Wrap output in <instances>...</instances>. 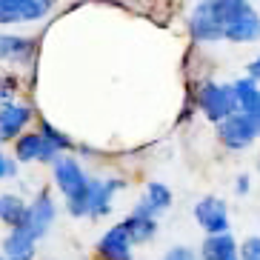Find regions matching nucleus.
I'll return each mask as SVG.
<instances>
[{"instance_id": "nucleus-7", "label": "nucleus", "mask_w": 260, "mask_h": 260, "mask_svg": "<svg viewBox=\"0 0 260 260\" xmlns=\"http://www.w3.org/2000/svg\"><path fill=\"white\" fill-rule=\"evenodd\" d=\"M235 98H237V109L240 115L249 117V123L254 126V132L260 135V89L252 77H243L235 83Z\"/></svg>"}, {"instance_id": "nucleus-12", "label": "nucleus", "mask_w": 260, "mask_h": 260, "mask_svg": "<svg viewBox=\"0 0 260 260\" xmlns=\"http://www.w3.org/2000/svg\"><path fill=\"white\" fill-rule=\"evenodd\" d=\"M26 123H29V109L9 103L0 112V138L9 140V138H15V135H20V129H23Z\"/></svg>"}, {"instance_id": "nucleus-21", "label": "nucleus", "mask_w": 260, "mask_h": 260, "mask_svg": "<svg viewBox=\"0 0 260 260\" xmlns=\"http://www.w3.org/2000/svg\"><path fill=\"white\" fill-rule=\"evenodd\" d=\"M12 172H15V166H12V163H9V157H6V154H0V177L12 175Z\"/></svg>"}, {"instance_id": "nucleus-9", "label": "nucleus", "mask_w": 260, "mask_h": 260, "mask_svg": "<svg viewBox=\"0 0 260 260\" xmlns=\"http://www.w3.org/2000/svg\"><path fill=\"white\" fill-rule=\"evenodd\" d=\"M15 152L20 160H52L54 154L60 152L54 143H49L43 135H23V138L15 143Z\"/></svg>"}, {"instance_id": "nucleus-1", "label": "nucleus", "mask_w": 260, "mask_h": 260, "mask_svg": "<svg viewBox=\"0 0 260 260\" xmlns=\"http://www.w3.org/2000/svg\"><path fill=\"white\" fill-rule=\"evenodd\" d=\"M200 109L214 123L229 120L232 115H237L235 86H214V83L203 86V92H200Z\"/></svg>"}, {"instance_id": "nucleus-5", "label": "nucleus", "mask_w": 260, "mask_h": 260, "mask_svg": "<svg viewBox=\"0 0 260 260\" xmlns=\"http://www.w3.org/2000/svg\"><path fill=\"white\" fill-rule=\"evenodd\" d=\"M194 217H198V223L212 237L226 235V229H229V209H226V203L217 200V198H203L200 200L198 206H194Z\"/></svg>"}, {"instance_id": "nucleus-18", "label": "nucleus", "mask_w": 260, "mask_h": 260, "mask_svg": "<svg viewBox=\"0 0 260 260\" xmlns=\"http://www.w3.org/2000/svg\"><path fill=\"white\" fill-rule=\"evenodd\" d=\"M240 257L243 260H260V237H249L240 249Z\"/></svg>"}, {"instance_id": "nucleus-3", "label": "nucleus", "mask_w": 260, "mask_h": 260, "mask_svg": "<svg viewBox=\"0 0 260 260\" xmlns=\"http://www.w3.org/2000/svg\"><path fill=\"white\" fill-rule=\"evenodd\" d=\"M52 220H54V203L46 191H43V194H38V200L26 209V217H23V223L17 226V232H23L29 240H38V237H43L49 232Z\"/></svg>"}, {"instance_id": "nucleus-6", "label": "nucleus", "mask_w": 260, "mask_h": 260, "mask_svg": "<svg viewBox=\"0 0 260 260\" xmlns=\"http://www.w3.org/2000/svg\"><path fill=\"white\" fill-rule=\"evenodd\" d=\"M49 3L43 0H0V23H29L40 20L49 12Z\"/></svg>"}, {"instance_id": "nucleus-16", "label": "nucleus", "mask_w": 260, "mask_h": 260, "mask_svg": "<svg viewBox=\"0 0 260 260\" xmlns=\"http://www.w3.org/2000/svg\"><path fill=\"white\" fill-rule=\"evenodd\" d=\"M26 203L20 198H15V194H3L0 198V220L3 223H9L12 229H17L20 223H23V217H26Z\"/></svg>"}, {"instance_id": "nucleus-10", "label": "nucleus", "mask_w": 260, "mask_h": 260, "mask_svg": "<svg viewBox=\"0 0 260 260\" xmlns=\"http://www.w3.org/2000/svg\"><path fill=\"white\" fill-rule=\"evenodd\" d=\"M98 254L103 260H132V243L126 237V232H123V226H115V229H109L100 237Z\"/></svg>"}, {"instance_id": "nucleus-4", "label": "nucleus", "mask_w": 260, "mask_h": 260, "mask_svg": "<svg viewBox=\"0 0 260 260\" xmlns=\"http://www.w3.org/2000/svg\"><path fill=\"white\" fill-rule=\"evenodd\" d=\"M117 189H120V180H92L89 189H86V198L77 206H69V212L72 214H103Z\"/></svg>"}, {"instance_id": "nucleus-8", "label": "nucleus", "mask_w": 260, "mask_h": 260, "mask_svg": "<svg viewBox=\"0 0 260 260\" xmlns=\"http://www.w3.org/2000/svg\"><path fill=\"white\" fill-rule=\"evenodd\" d=\"M217 135H220V140L229 146V149H243V146H249L257 138L254 126L249 123V117H243V115H232L229 120H223Z\"/></svg>"}, {"instance_id": "nucleus-11", "label": "nucleus", "mask_w": 260, "mask_h": 260, "mask_svg": "<svg viewBox=\"0 0 260 260\" xmlns=\"http://www.w3.org/2000/svg\"><path fill=\"white\" fill-rule=\"evenodd\" d=\"M169 203H172V191H169L163 183H149V186H146L143 200H140V206L135 209V214H143V217H154V214L166 212Z\"/></svg>"}, {"instance_id": "nucleus-22", "label": "nucleus", "mask_w": 260, "mask_h": 260, "mask_svg": "<svg viewBox=\"0 0 260 260\" xmlns=\"http://www.w3.org/2000/svg\"><path fill=\"white\" fill-rule=\"evenodd\" d=\"M249 77H252L254 83H257V80H260V57H257V60H254V63H249Z\"/></svg>"}, {"instance_id": "nucleus-20", "label": "nucleus", "mask_w": 260, "mask_h": 260, "mask_svg": "<svg viewBox=\"0 0 260 260\" xmlns=\"http://www.w3.org/2000/svg\"><path fill=\"white\" fill-rule=\"evenodd\" d=\"M163 260H198V257H194V252L186 249V246H175V249H169V254Z\"/></svg>"}, {"instance_id": "nucleus-14", "label": "nucleus", "mask_w": 260, "mask_h": 260, "mask_svg": "<svg viewBox=\"0 0 260 260\" xmlns=\"http://www.w3.org/2000/svg\"><path fill=\"white\" fill-rule=\"evenodd\" d=\"M123 232H126V237H129V243H143V240H149V237L154 235V217H143V214H135L132 212L126 220L120 223Z\"/></svg>"}, {"instance_id": "nucleus-13", "label": "nucleus", "mask_w": 260, "mask_h": 260, "mask_svg": "<svg viewBox=\"0 0 260 260\" xmlns=\"http://www.w3.org/2000/svg\"><path fill=\"white\" fill-rule=\"evenodd\" d=\"M203 260H240L237 254V246L229 235H217V237H209L203 243Z\"/></svg>"}, {"instance_id": "nucleus-24", "label": "nucleus", "mask_w": 260, "mask_h": 260, "mask_svg": "<svg viewBox=\"0 0 260 260\" xmlns=\"http://www.w3.org/2000/svg\"><path fill=\"white\" fill-rule=\"evenodd\" d=\"M0 260H3V257H0Z\"/></svg>"}, {"instance_id": "nucleus-23", "label": "nucleus", "mask_w": 260, "mask_h": 260, "mask_svg": "<svg viewBox=\"0 0 260 260\" xmlns=\"http://www.w3.org/2000/svg\"><path fill=\"white\" fill-rule=\"evenodd\" d=\"M249 189V180H246V177H240V183H237V191H246Z\"/></svg>"}, {"instance_id": "nucleus-15", "label": "nucleus", "mask_w": 260, "mask_h": 260, "mask_svg": "<svg viewBox=\"0 0 260 260\" xmlns=\"http://www.w3.org/2000/svg\"><path fill=\"white\" fill-rule=\"evenodd\" d=\"M3 260H31L35 257V240L23 235V232L12 229V235L6 237V243H3Z\"/></svg>"}, {"instance_id": "nucleus-17", "label": "nucleus", "mask_w": 260, "mask_h": 260, "mask_svg": "<svg viewBox=\"0 0 260 260\" xmlns=\"http://www.w3.org/2000/svg\"><path fill=\"white\" fill-rule=\"evenodd\" d=\"M31 54L29 38H0V57L3 60H26Z\"/></svg>"}, {"instance_id": "nucleus-2", "label": "nucleus", "mask_w": 260, "mask_h": 260, "mask_svg": "<svg viewBox=\"0 0 260 260\" xmlns=\"http://www.w3.org/2000/svg\"><path fill=\"white\" fill-rule=\"evenodd\" d=\"M54 180H57V189L69 198V206H77L86 198V189L92 183L83 175V169L77 166L72 157H60V160L54 163Z\"/></svg>"}, {"instance_id": "nucleus-19", "label": "nucleus", "mask_w": 260, "mask_h": 260, "mask_svg": "<svg viewBox=\"0 0 260 260\" xmlns=\"http://www.w3.org/2000/svg\"><path fill=\"white\" fill-rule=\"evenodd\" d=\"M12 94H15V83H12V80H6V77H0V112L9 106Z\"/></svg>"}]
</instances>
